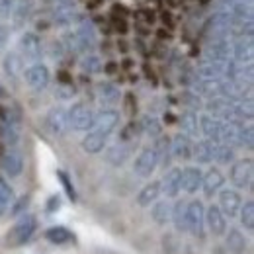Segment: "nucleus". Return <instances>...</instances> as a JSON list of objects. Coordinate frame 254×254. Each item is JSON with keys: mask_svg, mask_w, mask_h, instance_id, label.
Segmentation results:
<instances>
[{"mask_svg": "<svg viewBox=\"0 0 254 254\" xmlns=\"http://www.w3.org/2000/svg\"><path fill=\"white\" fill-rule=\"evenodd\" d=\"M64 49L74 53V55H86L94 49L96 45V30L92 26V22L82 20L76 26L68 28L61 37Z\"/></svg>", "mask_w": 254, "mask_h": 254, "instance_id": "1", "label": "nucleus"}, {"mask_svg": "<svg viewBox=\"0 0 254 254\" xmlns=\"http://www.w3.org/2000/svg\"><path fill=\"white\" fill-rule=\"evenodd\" d=\"M35 231H37V217L30 215V213H24V215H20L16 225L10 229V233L6 237V245L14 247V249L16 247H24L33 237Z\"/></svg>", "mask_w": 254, "mask_h": 254, "instance_id": "2", "label": "nucleus"}, {"mask_svg": "<svg viewBox=\"0 0 254 254\" xmlns=\"http://www.w3.org/2000/svg\"><path fill=\"white\" fill-rule=\"evenodd\" d=\"M24 63H39L43 59V41L35 32H24L18 39V49Z\"/></svg>", "mask_w": 254, "mask_h": 254, "instance_id": "3", "label": "nucleus"}, {"mask_svg": "<svg viewBox=\"0 0 254 254\" xmlns=\"http://www.w3.org/2000/svg\"><path fill=\"white\" fill-rule=\"evenodd\" d=\"M66 114H68V127H72L74 131H90L94 126V112L84 102L72 104L66 110Z\"/></svg>", "mask_w": 254, "mask_h": 254, "instance_id": "4", "label": "nucleus"}, {"mask_svg": "<svg viewBox=\"0 0 254 254\" xmlns=\"http://www.w3.org/2000/svg\"><path fill=\"white\" fill-rule=\"evenodd\" d=\"M22 78L26 80V84L32 88L33 92H41V90H45L49 86L51 72H49L47 64H43L39 61V63H32L30 66H26L24 72H22Z\"/></svg>", "mask_w": 254, "mask_h": 254, "instance_id": "5", "label": "nucleus"}, {"mask_svg": "<svg viewBox=\"0 0 254 254\" xmlns=\"http://www.w3.org/2000/svg\"><path fill=\"white\" fill-rule=\"evenodd\" d=\"M186 227L188 233L193 237H203V229H205V207L199 199H191L186 203Z\"/></svg>", "mask_w": 254, "mask_h": 254, "instance_id": "6", "label": "nucleus"}, {"mask_svg": "<svg viewBox=\"0 0 254 254\" xmlns=\"http://www.w3.org/2000/svg\"><path fill=\"white\" fill-rule=\"evenodd\" d=\"M159 168V153L155 147H145L133 162V172L141 178H151V174Z\"/></svg>", "mask_w": 254, "mask_h": 254, "instance_id": "7", "label": "nucleus"}, {"mask_svg": "<svg viewBox=\"0 0 254 254\" xmlns=\"http://www.w3.org/2000/svg\"><path fill=\"white\" fill-rule=\"evenodd\" d=\"M229 180L235 188L243 190L249 188L253 182V160L243 159V160H233L231 162V170H229Z\"/></svg>", "mask_w": 254, "mask_h": 254, "instance_id": "8", "label": "nucleus"}, {"mask_svg": "<svg viewBox=\"0 0 254 254\" xmlns=\"http://www.w3.org/2000/svg\"><path fill=\"white\" fill-rule=\"evenodd\" d=\"M118 127H120V112H116L114 108H102V112L94 114V126H92V129L110 137Z\"/></svg>", "mask_w": 254, "mask_h": 254, "instance_id": "9", "label": "nucleus"}, {"mask_svg": "<svg viewBox=\"0 0 254 254\" xmlns=\"http://www.w3.org/2000/svg\"><path fill=\"white\" fill-rule=\"evenodd\" d=\"M219 209L223 211L225 217L233 219L239 215V209L243 205V197L237 190H231V188H225V190H219Z\"/></svg>", "mask_w": 254, "mask_h": 254, "instance_id": "10", "label": "nucleus"}, {"mask_svg": "<svg viewBox=\"0 0 254 254\" xmlns=\"http://www.w3.org/2000/svg\"><path fill=\"white\" fill-rule=\"evenodd\" d=\"M182 191V168L174 166L170 168L162 180H160V193H164L168 199H176Z\"/></svg>", "mask_w": 254, "mask_h": 254, "instance_id": "11", "label": "nucleus"}, {"mask_svg": "<svg viewBox=\"0 0 254 254\" xmlns=\"http://www.w3.org/2000/svg\"><path fill=\"white\" fill-rule=\"evenodd\" d=\"M0 168L4 170V174L8 178H18L24 172V157H22V153L18 149L10 147L0 159Z\"/></svg>", "mask_w": 254, "mask_h": 254, "instance_id": "12", "label": "nucleus"}, {"mask_svg": "<svg viewBox=\"0 0 254 254\" xmlns=\"http://www.w3.org/2000/svg\"><path fill=\"white\" fill-rule=\"evenodd\" d=\"M33 0H18L16 6L12 8L10 12V22H12V28L10 30H22L30 20H32V14H33Z\"/></svg>", "mask_w": 254, "mask_h": 254, "instance_id": "13", "label": "nucleus"}, {"mask_svg": "<svg viewBox=\"0 0 254 254\" xmlns=\"http://www.w3.org/2000/svg\"><path fill=\"white\" fill-rule=\"evenodd\" d=\"M205 59L217 61V63H227L231 61V43L225 37H213L205 45Z\"/></svg>", "mask_w": 254, "mask_h": 254, "instance_id": "14", "label": "nucleus"}, {"mask_svg": "<svg viewBox=\"0 0 254 254\" xmlns=\"http://www.w3.org/2000/svg\"><path fill=\"white\" fill-rule=\"evenodd\" d=\"M45 124H47V129H49L53 135H64L66 129H68V114H66V108H63V106L51 108V110L47 112Z\"/></svg>", "mask_w": 254, "mask_h": 254, "instance_id": "15", "label": "nucleus"}, {"mask_svg": "<svg viewBox=\"0 0 254 254\" xmlns=\"http://www.w3.org/2000/svg\"><path fill=\"white\" fill-rule=\"evenodd\" d=\"M96 100L102 108H114L122 100V90L112 82H100L96 88Z\"/></svg>", "mask_w": 254, "mask_h": 254, "instance_id": "16", "label": "nucleus"}, {"mask_svg": "<svg viewBox=\"0 0 254 254\" xmlns=\"http://www.w3.org/2000/svg\"><path fill=\"white\" fill-rule=\"evenodd\" d=\"M84 20V14L78 12V8H66V10H57V12H51V24L55 28H72L76 26L78 22Z\"/></svg>", "mask_w": 254, "mask_h": 254, "instance_id": "17", "label": "nucleus"}, {"mask_svg": "<svg viewBox=\"0 0 254 254\" xmlns=\"http://www.w3.org/2000/svg\"><path fill=\"white\" fill-rule=\"evenodd\" d=\"M199 118V135H203L205 139L213 141V143H219L221 141V127L223 122L209 116V114H203V116H197Z\"/></svg>", "mask_w": 254, "mask_h": 254, "instance_id": "18", "label": "nucleus"}, {"mask_svg": "<svg viewBox=\"0 0 254 254\" xmlns=\"http://www.w3.org/2000/svg\"><path fill=\"white\" fill-rule=\"evenodd\" d=\"M24 59L20 57V53L18 51H6L4 53V59H2V70H4V74L10 78V80H18L20 76H22V72H24Z\"/></svg>", "mask_w": 254, "mask_h": 254, "instance_id": "19", "label": "nucleus"}, {"mask_svg": "<svg viewBox=\"0 0 254 254\" xmlns=\"http://www.w3.org/2000/svg\"><path fill=\"white\" fill-rule=\"evenodd\" d=\"M205 225L211 231V235H215V237H223L225 235V231H227V217L223 215L219 205H209L205 209Z\"/></svg>", "mask_w": 254, "mask_h": 254, "instance_id": "20", "label": "nucleus"}, {"mask_svg": "<svg viewBox=\"0 0 254 254\" xmlns=\"http://www.w3.org/2000/svg\"><path fill=\"white\" fill-rule=\"evenodd\" d=\"M253 55V37H239V41H235V45H231V59L237 61V63H251Z\"/></svg>", "mask_w": 254, "mask_h": 254, "instance_id": "21", "label": "nucleus"}, {"mask_svg": "<svg viewBox=\"0 0 254 254\" xmlns=\"http://www.w3.org/2000/svg\"><path fill=\"white\" fill-rule=\"evenodd\" d=\"M215 145L209 139H201L197 143L191 145V159L197 164H211L213 162V155H215Z\"/></svg>", "mask_w": 254, "mask_h": 254, "instance_id": "22", "label": "nucleus"}, {"mask_svg": "<svg viewBox=\"0 0 254 254\" xmlns=\"http://www.w3.org/2000/svg\"><path fill=\"white\" fill-rule=\"evenodd\" d=\"M225 184V176L219 168H209L205 174H203V180H201V190L205 193V197H213L217 191L223 188Z\"/></svg>", "mask_w": 254, "mask_h": 254, "instance_id": "23", "label": "nucleus"}, {"mask_svg": "<svg viewBox=\"0 0 254 254\" xmlns=\"http://www.w3.org/2000/svg\"><path fill=\"white\" fill-rule=\"evenodd\" d=\"M106 145H108V135H104V133H100V131H96V129H90V131L84 135L82 143H80L82 151L88 153V155H98V153H102V151L106 149Z\"/></svg>", "mask_w": 254, "mask_h": 254, "instance_id": "24", "label": "nucleus"}, {"mask_svg": "<svg viewBox=\"0 0 254 254\" xmlns=\"http://www.w3.org/2000/svg\"><path fill=\"white\" fill-rule=\"evenodd\" d=\"M225 66H227V63H217V61L203 59L197 66L195 74L201 80H221L225 76Z\"/></svg>", "mask_w": 254, "mask_h": 254, "instance_id": "25", "label": "nucleus"}, {"mask_svg": "<svg viewBox=\"0 0 254 254\" xmlns=\"http://www.w3.org/2000/svg\"><path fill=\"white\" fill-rule=\"evenodd\" d=\"M203 172L197 166H186L182 168V190L186 193H197L201 190Z\"/></svg>", "mask_w": 254, "mask_h": 254, "instance_id": "26", "label": "nucleus"}, {"mask_svg": "<svg viewBox=\"0 0 254 254\" xmlns=\"http://www.w3.org/2000/svg\"><path fill=\"white\" fill-rule=\"evenodd\" d=\"M191 137L184 135V133H178L174 139H170V151H172V157L178 160H190L191 159Z\"/></svg>", "mask_w": 254, "mask_h": 254, "instance_id": "27", "label": "nucleus"}, {"mask_svg": "<svg viewBox=\"0 0 254 254\" xmlns=\"http://www.w3.org/2000/svg\"><path fill=\"white\" fill-rule=\"evenodd\" d=\"M131 155V147L124 145V143H118V145H112V147H106L104 151V159L108 164L112 166H124Z\"/></svg>", "mask_w": 254, "mask_h": 254, "instance_id": "28", "label": "nucleus"}, {"mask_svg": "<svg viewBox=\"0 0 254 254\" xmlns=\"http://www.w3.org/2000/svg\"><path fill=\"white\" fill-rule=\"evenodd\" d=\"M225 247L229 249L231 254H247V251H249V243L239 229L225 231Z\"/></svg>", "mask_w": 254, "mask_h": 254, "instance_id": "29", "label": "nucleus"}, {"mask_svg": "<svg viewBox=\"0 0 254 254\" xmlns=\"http://www.w3.org/2000/svg\"><path fill=\"white\" fill-rule=\"evenodd\" d=\"M160 195V180H153V182H149L147 186H143V190L139 191V195H137V203L141 205V207H149L153 201H157Z\"/></svg>", "mask_w": 254, "mask_h": 254, "instance_id": "30", "label": "nucleus"}, {"mask_svg": "<svg viewBox=\"0 0 254 254\" xmlns=\"http://www.w3.org/2000/svg\"><path fill=\"white\" fill-rule=\"evenodd\" d=\"M149 207H151V217H153V221L157 223V225H166V223H170V211H172L170 201H166V199H157V201H153Z\"/></svg>", "mask_w": 254, "mask_h": 254, "instance_id": "31", "label": "nucleus"}, {"mask_svg": "<svg viewBox=\"0 0 254 254\" xmlns=\"http://www.w3.org/2000/svg\"><path fill=\"white\" fill-rule=\"evenodd\" d=\"M45 239L51 245L61 247V245H68L70 241H74V235L66 227H63V225H55V227H51V229L45 231Z\"/></svg>", "mask_w": 254, "mask_h": 254, "instance_id": "32", "label": "nucleus"}, {"mask_svg": "<svg viewBox=\"0 0 254 254\" xmlns=\"http://www.w3.org/2000/svg\"><path fill=\"white\" fill-rule=\"evenodd\" d=\"M180 129H182L184 135H188L191 139L197 137L199 135V118H197V114L191 112V110H186L182 114V118H180Z\"/></svg>", "mask_w": 254, "mask_h": 254, "instance_id": "33", "label": "nucleus"}, {"mask_svg": "<svg viewBox=\"0 0 254 254\" xmlns=\"http://www.w3.org/2000/svg\"><path fill=\"white\" fill-rule=\"evenodd\" d=\"M170 221L174 223V229H176L178 233H188V227H186V201L178 199V201L172 205Z\"/></svg>", "mask_w": 254, "mask_h": 254, "instance_id": "34", "label": "nucleus"}, {"mask_svg": "<svg viewBox=\"0 0 254 254\" xmlns=\"http://www.w3.org/2000/svg\"><path fill=\"white\" fill-rule=\"evenodd\" d=\"M141 131L147 135V137H151V139H157L162 135V124L159 122V118H155V116H143V120H141Z\"/></svg>", "mask_w": 254, "mask_h": 254, "instance_id": "35", "label": "nucleus"}, {"mask_svg": "<svg viewBox=\"0 0 254 254\" xmlns=\"http://www.w3.org/2000/svg\"><path fill=\"white\" fill-rule=\"evenodd\" d=\"M237 217L241 219V225H243L247 231H253L254 229V201L253 199L243 201V205H241Z\"/></svg>", "mask_w": 254, "mask_h": 254, "instance_id": "36", "label": "nucleus"}, {"mask_svg": "<svg viewBox=\"0 0 254 254\" xmlns=\"http://www.w3.org/2000/svg\"><path fill=\"white\" fill-rule=\"evenodd\" d=\"M80 70L82 72H86V74H98V72H102V59L96 55V53H86V55H82V59H80Z\"/></svg>", "mask_w": 254, "mask_h": 254, "instance_id": "37", "label": "nucleus"}, {"mask_svg": "<svg viewBox=\"0 0 254 254\" xmlns=\"http://www.w3.org/2000/svg\"><path fill=\"white\" fill-rule=\"evenodd\" d=\"M213 160H215L217 164H231V162L235 160V149H233V145L217 143V145H215Z\"/></svg>", "mask_w": 254, "mask_h": 254, "instance_id": "38", "label": "nucleus"}, {"mask_svg": "<svg viewBox=\"0 0 254 254\" xmlns=\"http://www.w3.org/2000/svg\"><path fill=\"white\" fill-rule=\"evenodd\" d=\"M64 45L61 39H51V41H47L45 45H43V55H47L49 59H53V61H59V59H63L64 57Z\"/></svg>", "mask_w": 254, "mask_h": 254, "instance_id": "39", "label": "nucleus"}, {"mask_svg": "<svg viewBox=\"0 0 254 254\" xmlns=\"http://www.w3.org/2000/svg\"><path fill=\"white\" fill-rule=\"evenodd\" d=\"M0 139H2V141H4L8 147H16V145L20 143V133H18V127L0 124Z\"/></svg>", "mask_w": 254, "mask_h": 254, "instance_id": "40", "label": "nucleus"}, {"mask_svg": "<svg viewBox=\"0 0 254 254\" xmlns=\"http://www.w3.org/2000/svg\"><path fill=\"white\" fill-rule=\"evenodd\" d=\"M74 96H76V88H74L72 82H61V84H57V88H55V98H57V100L68 102V100H72Z\"/></svg>", "mask_w": 254, "mask_h": 254, "instance_id": "41", "label": "nucleus"}, {"mask_svg": "<svg viewBox=\"0 0 254 254\" xmlns=\"http://www.w3.org/2000/svg\"><path fill=\"white\" fill-rule=\"evenodd\" d=\"M0 124L18 127V124H20V116H18V112H16L14 108L0 106Z\"/></svg>", "mask_w": 254, "mask_h": 254, "instance_id": "42", "label": "nucleus"}, {"mask_svg": "<svg viewBox=\"0 0 254 254\" xmlns=\"http://www.w3.org/2000/svg\"><path fill=\"white\" fill-rule=\"evenodd\" d=\"M253 139H254L253 126H241V127H239V135H237V145H241V147H247V149H251V147H253Z\"/></svg>", "mask_w": 254, "mask_h": 254, "instance_id": "43", "label": "nucleus"}, {"mask_svg": "<svg viewBox=\"0 0 254 254\" xmlns=\"http://www.w3.org/2000/svg\"><path fill=\"white\" fill-rule=\"evenodd\" d=\"M57 178H59V182L63 184V190L66 191L68 199H70V201H76V190H74V184H72L70 176H68L64 170H57Z\"/></svg>", "mask_w": 254, "mask_h": 254, "instance_id": "44", "label": "nucleus"}, {"mask_svg": "<svg viewBox=\"0 0 254 254\" xmlns=\"http://www.w3.org/2000/svg\"><path fill=\"white\" fill-rule=\"evenodd\" d=\"M45 6L49 12H57V10H66V8H76L74 0H45Z\"/></svg>", "mask_w": 254, "mask_h": 254, "instance_id": "45", "label": "nucleus"}, {"mask_svg": "<svg viewBox=\"0 0 254 254\" xmlns=\"http://www.w3.org/2000/svg\"><path fill=\"white\" fill-rule=\"evenodd\" d=\"M182 100H184V104L188 106V110H191V112H195V110H199V108H201V100H199V94H195L193 90H188V92H184V94H182Z\"/></svg>", "mask_w": 254, "mask_h": 254, "instance_id": "46", "label": "nucleus"}, {"mask_svg": "<svg viewBox=\"0 0 254 254\" xmlns=\"http://www.w3.org/2000/svg\"><path fill=\"white\" fill-rule=\"evenodd\" d=\"M12 203H14V205H12L10 213H12V215H24L26 209H28V205H30V195H22L20 199H16V201H12Z\"/></svg>", "mask_w": 254, "mask_h": 254, "instance_id": "47", "label": "nucleus"}, {"mask_svg": "<svg viewBox=\"0 0 254 254\" xmlns=\"http://www.w3.org/2000/svg\"><path fill=\"white\" fill-rule=\"evenodd\" d=\"M10 35H12L10 26L0 24V53H4V51H6V47H8V43H10Z\"/></svg>", "mask_w": 254, "mask_h": 254, "instance_id": "48", "label": "nucleus"}, {"mask_svg": "<svg viewBox=\"0 0 254 254\" xmlns=\"http://www.w3.org/2000/svg\"><path fill=\"white\" fill-rule=\"evenodd\" d=\"M61 205H63V201H61V195H51V197L47 199V205H45V209H47V213H57V211L61 209Z\"/></svg>", "mask_w": 254, "mask_h": 254, "instance_id": "49", "label": "nucleus"}, {"mask_svg": "<svg viewBox=\"0 0 254 254\" xmlns=\"http://www.w3.org/2000/svg\"><path fill=\"white\" fill-rule=\"evenodd\" d=\"M18 0H0V20H6Z\"/></svg>", "mask_w": 254, "mask_h": 254, "instance_id": "50", "label": "nucleus"}, {"mask_svg": "<svg viewBox=\"0 0 254 254\" xmlns=\"http://www.w3.org/2000/svg\"><path fill=\"white\" fill-rule=\"evenodd\" d=\"M162 245H164V254H176V249H178V243L172 235H166L162 239Z\"/></svg>", "mask_w": 254, "mask_h": 254, "instance_id": "51", "label": "nucleus"}, {"mask_svg": "<svg viewBox=\"0 0 254 254\" xmlns=\"http://www.w3.org/2000/svg\"><path fill=\"white\" fill-rule=\"evenodd\" d=\"M137 129H141L139 126H135V124H129V126L122 131V141H131V139H135V131Z\"/></svg>", "mask_w": 254, "mask_h": 254, "instance_id": "52", "label": "nucleus"}, {"mask_svg": "<svg viewBox=\"0 0 254 254\" xmlns=\"http://www.w3.org/2000/svg\"><path fill=\"white\" fill-rule=\"evenodd\" d=\"M10 203H12V199H10V197H6L4 193H0V217H2V215L8 211Z\"/></svg>", "mask_w": 254, "mask_h": 254, "instance_id": "53", "label": "nucleus"}, {"mask_svg": "<svg viewBox=\"0 0 254 254\" xmlns=\"http://www.w3.org/2000/svg\"><path fill=\"white\" fill-rule=\"evenodd\" d=\"M211 254H227V251H225L223 247H213V251H211Z\"/></svg>", "mask_w": 254, "mask_h": 254, "instance_id": "54", "label": "nucleus"}, {"mask_svg": "<svg viewBox=\"0 0 254 254\" xmlns=\"http://www.w3.org/2000/svg\"><path fill=\"white\" fill-rule=\"evenodd\" d=\"M0 98H6V90H4V86L0 84Z\"/></svg>", "mask_w": 254, "mask_h": 254, "instance_id": "55", "label": "nucleus"}]
</instances>
